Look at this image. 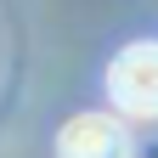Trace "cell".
Segmentation results:
<instances>
[{
    "instance_id": "6da1fadb",
    "label": "cell",
    "mask_w": 158,
    "mask_h": 158,
    "mask_svg": "<svg viewBox=\"0 0 158 158\" xmlns=\"http://www.w3.org/2000/svg\"><path fill=\"white\" fill-rule=\"evenodd\" d=\"M107 96L124 118H158V40H135L113 56Z\"/></svg>"
},
{
    "instance_id": "7a4b0ae2",
    "label": "cell",
    "mask_w": 158,
    "mask_h": 158,
    "mask_svg": "<svg viewBox=\"0 0 158 158\" xmlns=\"http://www.w3.org/2000/svg\"><path fill=\"white\" fill-rule=\"evenodd\" d=\"M56 158H130V135L107 113H73L56 130Z\"/></svg>"
}]
</instances>
